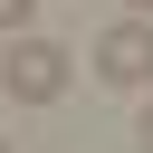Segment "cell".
<instances>
[{"mask_svg":"<svg viewBox=\"0 0 153 153\" xmlns=\"http://www.w3.org/2000/svg\"><path fill=\"white\" fill-rule=\"evenodd\" d=\"M67 76H76V67H67V48H57V38H38V29H19V38H10V57H0V86H10L19 105H57V96H67Z\"/></svg>","mask_w":153,"mask_h":153,"instance_id":"6da1fadb","label":"cell"},{"mask_svg":"<svg viewBox=\"0 0 153 153\" xmlns=\"http://www.w3.org/2000/svg\"><path fill=\"white\" fill-rule=\"evenodd\" d=\"M96 76H105V86H153V19H143V10L96 38Z\"/></svg>","mask_w":153,"mask_h":153,"instance_id":"7a4b0ae2","label":"cell"},{"mask_svg":"<svg viewBox=\"0 0 153 153\" xmlns=\"http://www.w3.org/2000/svg\"><path fill=\"white\" fill-rule=\"evenodd\" d=\"M29 19H38V0H0V29H10V38H19Z\"/></svg>","mask_w":153,"mask_h":153,"instance_id":"3957f363","label":"cell"},{"mask_svg":"<svg viewBox=\"0 0 153 153\" xmlns=\"http://www.w3.org/2000/svg\"><path fill=\"white\" fill-rule=\"evenodd\" d=\"M134 143H143V153H153V96H143V115H134Z\"/></svg>","mask_w":153,"mask_h":153,"instance_id":"277c9868","label":"cell"},{"mask_svg":"<svg viewBox=\"0 0 153 153\" xmlns=\"http://www.w3.org/2000/svg\"><path fill=\"white\" fill-rule=\"evenodd\" d=\"M124 10H143V19H153V0H124Z\"/></svg>","mask_w":153,"mask_h":153,"instance_id":"5b68a950","label":"cell"},{"mask_svg":"<svg viewBox=\"0 0 153 153\" xmlns=\"http://www.w3.org/2000/svg\"><path fill=\"white\" fill-rule=\"evenodd\" d=\"M0 153H10V134H0Z\"/></svg>","mask_w":153,"mask_h":153,"instance_id":"8992f818","label":"cell"}]
</instances>
